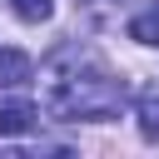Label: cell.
Returning <instances> with one entry per match:
<instances>
[{
  "label": "cell",
  "instance_id": "6da1fadb",
  "mask_svg": "<svg viewBox=\"0 0 159 159\" xmlns=\"http://www.w3.org/2000/svg\"><path fill=\"white\" fill-rule=\"evenodd\" d=\"M70 60H75V70H60L50 60V94H45L50 114L55 119H114L129 99L124 80H114L94 55L75 50V45H70Z\"/></svg>",
  "mask_w": 159,
  "mask_h": 159
},
{
  "label": "cell",
  "instance_id": "7a4b0ae2",
  "mask_svg": "<svg viewBox=\"0 0 159 159\" xmlns=\"http://www.w3.org/2000/svg\"><path fill=\"white\" fill-rule=\"evenodd\" d=\"M40 124V109L30 99H0V139H20Z\"/></svg>",
  "mask_w": 159,
  "mask_h": 159
},
{
  "label": "cell",
  "instance_id": "3957f363",
  "mask_svg": "<svg viewBox=\"0 0 159 159\" xmlns=\"http://www.w3.org/2000/svg\"><path fill=\"white\" fill-rule=\"evenodd\" d=\"M134 119H139V134L149 144H159V80L134 89Z\"/></svg>",
  "mask_w": 159,
  "mask_h": 159
},
{
  "label": "cell",
  "instance_id": "277c9868",
  "mask_svg": "<svg viewBox=\"0 0 159 159\" xmlns=\"http://www.w3.org/2000/svg\"><path fill=\"white\" fill-rule=\"evenodd\" d=\"M30 80H35L30 55L15 50V45H0V89H20V84H30Z\"/></svg>",
  "mask_w": 159,
  "mask_h": 159
},
{
  "label": "cell",
  "instance_id": "5b68a950",
  "mask_svg": "<svg viewBox=\"0 0 159 159\" xmlns=\"http://www.w3.org/2000/svg\"><path fill=\"white\" fill-rule=\"evenodd\" d=\"M129 40H139V45H159V0L144 5V10L129 20Z\"/></svg>",
  "mask_w": 159,
  "mask_h": 159
},
{
  "label": "cell",
  "instance_id": "8992f818",
  "mask_svg": "<svg viewBox=\"0 0 159 159\" xmlns=\"http://www.w3.org/2000/svg\"><path fill=\"white\" fill-rule=\"evenodd\" d=\"M10 10H15V20H25V25H45V20L55 15V0H10Z\"/></svg>",
  "mask_w": 159,
  "mask_h": 159
}]
</instances>
